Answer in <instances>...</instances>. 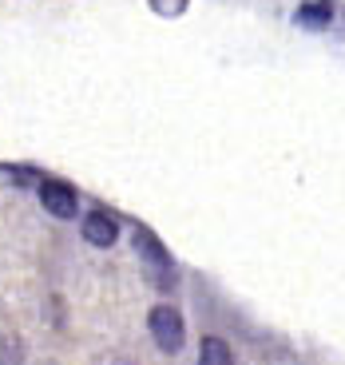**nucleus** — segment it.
<instances>
[{
    "label": "nucleus",
    "instance_id": "obj_1",
    "mask_svg": "<svg viewBox=\"0 0 345 365\" xmlns=\"http://www.w3.org/2000/svg\"><path fill=\"white\" fill-rule=\"evenodd\" d=\"M147 326H151V338H155V346L163 349V354H179L182 349L187 329H182V318H179L175 306H155L151 318H147Z\"/></svg>",
    "mask_w": 345,
    "mask_h": 365
},
{
    "label": "nucleus",
    "instance_id": "obj_2",
    "mask_svg": "<svg viewBox=\"0 0 345 365\" xmlns=\"http://www.w3.org/2000/svg\"><path fill=\"white\" fill-rule=\"evenodd\" d=\"M40 202H44V210L56 215V219H72L76 215V191L68 187V182H60V179L40 182Z\"/></svg>",
    "mask_w": 345,
    "mask_h": 365
},
{
    "label": "nucleus",
    "instance_id": "obj_3",
    "mask_svg": "<svg viewBox=\"0 0 345 365\" xmlns=\"http://www.w3.org/2000/svg\"><path fill=\"white\" fill-rule=\"evenodd\" d=\"M83 238H88L91 247H111L119 238V222L111 219L108 210H91V215H83Z\"/></svg>",
    "mask_w": 345,
    "mask_h": 365
},
{
    "label": "nucleus",
    "instance_id": "obj_4",
    "mask_svg": "<svg viewBox=\"0 0 345 365\" xmlns=\"http://www.w3.org/2000/svg\"><path fill=\"white\" fill-rule=\"evenodd\" d=\"M131 238H135V250L147 258V262H155V266H171V255H167V247H163V242H159V238H155L147 227H135V230H131Z\"/></svg>",
    "mask_w": 345,
    "mask_h": 365
},
{
    "label": "nucleus",
    "instance_id": "obj_5",
    "mask_svg": "<svg viewBox=\"0 0 345 365\" xmlns=\"http://www.w3.org/2000/svg\"><path fill=\"white\" fill-rule=\"evenodd\" d=\"M199 365H235V354H230V346L222 338H202Z\"/></svg>",
    "mask_w": 345,
    "mask_h": 365
},
{
    "label": "nucleus",
    "instance_id": "obj_6",
    "mask_svg": "<svg viewBox=\"0 0 345 365\" xmlns=\"http://www.w3.org/2000/svg\"><path fill=\"white\" fill-rule=\"evenodd\" d=\"M298 20H302V24H314V28L326 24V20H329V4H309V9L298 12Z\"/></svg>",
    "mask_w": 345,
    "mask_h": 365
}]
</instances>
